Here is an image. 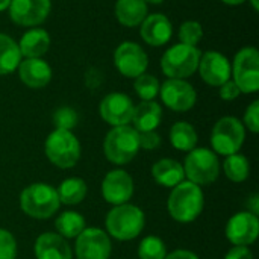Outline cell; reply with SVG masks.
<instances>
[{
  "label": "cell",
  "mask_w": 259,
  "mask_h": 259,
  "mask_svg": "<svg viewBox=\"0 0 259 259\" xmlns=\"http://www.w3.org/2000/svg\"><path fill=\"white\" fill-rule=\"evenodd\" d=\"M162 120V108L155 100L141 102L138 106L134 108L132 114V124L137 132H150L155 131Z\"/></svg>",
  "instance_id": "44dd1931"
},
{
  "label": "cell",
  "mask_w": 259,
  "mask_h": 259,
  "mask_svg": "<svg viewBox=\"0 0 259 259\" xmlns=\"http://www.w3.org/2000/svg\"><path fill=\"white\" fill-rule=\"evenodd\" d=\"M140 26L141 38L153 47L167 44L173 35V26L164 14H150Z\"/></svg>",
  "instance_id": "ac0fdd59"
},
{
  "label": "cell",
  "mask_w": 259,
  "mask_h": 259,
  "mask_svg": "<svg viewBox=\"0 0 259 259\" xmlns=\"http://www.w3.org/2000/svg\"><path fill=\"white\" fill-rule=\"evenodd\" d=\"M49 47L50 35L47 33V30L41 27H33L27 30L18 42L20 53L24 58H41L42 55L47 53Z\"/></svg>",
  "instance_id": "603a6c76"
},
{
  "label": "cell",
  "mask_w": 259,
  "mask_h": 259,
  "mask_svg": "<svg viewBox=\"0 0 259 259\" xmlns=\"http://www.w3.org/2000/svg\"><path fill=\"white\" fill-rule=\"evenodd\" d=\"M247 206H249V209L252 211V214L258 215V212H259V196L258 194H253V196L250 197V200H249Z\"/></svg>",
  "instance_id": "60d3db41"
},
{
  "label": "cell",
  "mask_w": 259,
  "mask_h": 259,
  "mask_svg": "<svg viewBox=\"0 0 259 259\" xmlns=\"http://www.w3.org/2000/svg\"><path fill=\"white\" fill-rule=\"evenodd\" d=\"M152 176L158 185L167 187V188H175L176 185L185 181L182 164L170 158L156 161L152 167Z\"/></svg>",
  "instance_id": "7402d4cb"
},
{
  "label": "cell",
  "mask_w": 259,
  "mask_h": 259,
  "mask_svg": "<svg viewBox=\"0 0 259 259\" xmlns=\"http://www.w3.org/2000/svg\"><path fill=\"white\" fill-rule=\"evenodd\" d=\"M9 3H11V0H0V12L5 11V9H8L9 8Z\"/></svg>",
  "instance_id": "7bdbcfd3"
},
{
  "label": "cell",
  "mask_w": 259,
  "mask_h": 259,
  "mask_svg": "<svg viewBox=\"0 0 259 259\" xmlns=\"http://www.w3.org/2000/svg\"><path fill=\"white\" fill-rule=\"evenodd\" d=\"M55 228L62 238H76L85 229V219L74 211H65L55 220Z\"/></svg>",
  "instance_id": "83f0119b"
},
{
  "label": "cell",
  "mask_w": 259,
  "mask_h": 259,
  "mask_svg": "<svg viewBox=\"0 0 259 259\" xmlns=\"http://www.w3.org/2000/svg\"><path fill=\"white\" fill-rule=\"evenodd\" d=\"M105 223L108 235L118 241H131L143 232L146 215L138 206L124 203L114 206L108 212Z\"/></svg>",
  "instance_id": "7a4b0ae2"
},
{
  "label": "cell",
  "mask_w": 259,
  "mask_h": 259,
  "mask_svg": "<svg viewBox=\"0 0 259 259\" xmlns=\"http://www.w3.org/2000/svg\"><path fill=\"white\" fill-rule=\"evenodd\" d=\"M159 88H161L159 80L155 76H152V74L143 73L141 76L135 77L134 90L138 94V97H141L144 102L155 100V97L159 94Z\"/></svg>",
  "instance_id": "f546056e"
},
{
  "label": "cell",
  "mask_w": 259,
  "mask_h": 259,
  "mask_svg": "<svg viewBox=\"0 0 259 259\" xmlns=\"http://www.w3.org/2000/svg\"><path fill=\"white\" fill-rule=\"evenodd\" d=\"M223 3H226V5H231V6H237V5H241V3H244L246 0H222Z\"/></svg>",
  "instance_id": "b9f144b4"
},
{
  "label": "cell",
  "mask_w": 259,
  "mask_h": 259,
  "mask_svg": "<svg viewBox=\"0 0 259 259\" xmlns=\"http://www.w3.org/2000/svg\"><path fill=\"white\" fill-rule=\"evenodd\" d=\"M18 76L29 88H44L52 80V68L41 58H26L18 65Z\"/></svg>",
  "instance_id": "d6986e66"
},
{
  "label": "cell",
  "mask_w": 259,
  "mask_h": 259,
  "mask_svg": "<svg viewBox=\"0 0 259 259\" xmlns=\"http://www.w3.org/2000/svg\"><path fill=\"white\" fill-rule=\"evenodd\" d=\"M74 250L77 259H109L112 246L106 232L99 228H85L76 237Z\"/></svg>",
  "instance_id": "7c38bea8"
},
{
  "label": "cell",
  "mask_w": 259,
  "mask_h": 259,
  "mask_svg": "<svg viewBox=\"0 0 259 259\" xmlns=\"http://www.w3.org/2000/svg\"><path fill=\"white\" fill-rule=\"evenodd\" d=\"M244 126L252 134H258L259 131V102L255 100L249 105V108L244 112Z\"/></svg>",
  "instance_id": "e575fe53"
},
{
  "label": "cell",
  "mask_w": 259,
  "mask_h": 259,
  "mask_svg": "<svg viewBox=\"0 0 259 259\" xmlns=\"http://www.w3.org/2000/svg\"><path fill=\"white\" fill-rule=\"evenodd\" d=\"M202 53L197 47L176 44L170 47L161 58L162 73L168 79H187L197 71Z\"/></svg>",
  "instance_id": "8992f818"
},
{
  "label": "cell",
  "mask_w": 259,
  "mask_h": 259,
  "mask_svg": "<svg viewBox=\"0 0 259 259\" xmlns=\"http://www.w3.org/2000/svg\"><path fill=\"white\" fill-rule=\"evenodd\" d=\"M15 256L17 241L14 235L6 229H0V259H15Z\"/></svg>",
  "instance_id": "836d02e7"
},
{
  "label": "cell",
  "mask_w": 259,
  "mask_h": 259,
  "mask_svg": "<svg viewBox=\"0 0 259 259\" xmlns=\"http://www.w3.org/2000/svg\"><path fill=\"white\" fill-rule=\"evenodd\" d=\"M134 194V181L124 170L109 171L102 182V196L103 199L114 205H124L131 200Z\"/></svg>",
  "instance_id": "2e32d148"
},
{
  "label": "cell",
  "mask_w": 259,
  "mask_h": 259,
  "mask_svg": "<svg viewBox=\"0 0 259 259\" xmlns=\"http://www.w3.org/2000/svg\"><path fill=\"white\" fill-rule=\"evenodd\" d=\"M36 259H71V249L59 234L46 232L35 241Z\"/></svg>",
  "instance_id": "ffe728a7"
},
{
  "label": "cell",
  "mask_w": 259,
  "mask_h": 259,
  "mask_svg": "<svg viewBox=\"0 0 259 259\" xmlns=\"http://www.w3.org/2000/svg\"><path fill=\"white\" fill-rule=\"evenodd\" d=\"M114 64L124 77L135 79L146 73L149 67V58L140 44L124 41L114 52Z\"/></svg>",
  "instance_id": "30bf717a"
},
{
  "label": "cell",
  "mask_w": 259,
  "mask_h": 259,
  "mask_svg": "<svg viewBox=\"0 0 259 259\" xmlns=\"http://www.w3.org/2000/svg\"><path fill=\"white\" fill-rule=\"evenodd\" d=\"M115 17L126 27H137L147 17V3L144 0H117Z\"/></svg>",
  "instance_id": "cb8c5ba5"
},
{
  "label": "cell",
  "mask_w": 259,
  "mask_h": 259,
  "mask_svg": "<svg viewBox=\"0 0 259 259\" xmlns=\"http://www.w3.org/2000/svg\"><path fill=\"white\" fill-rule=\"evenodd\" d=\"M138 140H140V149L144 150H155L161 146V137L155 131L138 132Z\"/></svg>",
  "instance_id": "d590c367"
},
{
  "label": "cell",
  "mask_w": 259,
  "mask_h": 259,
  "mask_svg": "<svg viewBox=\"0 0 259 259\" xmlns=\"http://www.w3.org/2000/svg\"><path fill=\"white\" fill-rule=\"evenodd\" d=\"M18 44L6 33L0 32V74H11L21 62Z\"/></svg>",
  "instance_id": "d4e9b609"
},
{
  "label": "cell",
  "mask_w": 259,
  "mask_h": 259,
  "mask_svg": "<svg viewBox=\"0 0 259 259\" xmlns=\"http://www.w3.org/2000/svg\"><path fill=\"white\" fill-rule=\"evenodd\" d=\"M59 202L64 205H77L80 203L88 193V187L83 179L79 178H68L61 182L59 188L56 190Z\"/></svg>",
  "instance_id": "4316f807"
},
{
  "label": "cell",
  "mask_w": 259,
  "mask_h": 259,
  "mask_svg": "<svg viewBox=\"0 0 259 259\" xmlns=\"http://www.w3.org/2000/svg\"><path fill=\"white\" fill-rule=\"evenodd\" d=\"M259 235L258 215L250 211L232 215L226 225V237L234 246H250Z\"/></svg>",
  "instance_id": "9a60e30c"
},
{
  "label": "cell",
  "mask_w": 259,
  "mask_h": 259,
  "mask_svg": "<svg viewBox=\"0 0 259 259\" xmlns=\"http://www.w3.org/2000/svg\"><path fill=\"white\" fill-rule=\"evenodd\" d=\"M103 150L108 161L115 165L131 162L140 150L138 132L127 124L112 127L105 138Z\"/></svg>",
  "instance_id": "277c9868"
},
{
  "label": "cell",
  "mask_w": 259,
  "mask_h": 259,
  "mask_svg": "<svg viewBox=\"0 0 259 259\" xmlns=\"http://www.w3.org/2000/svg\"><path fill=\"white\" fill-rule=\"evenodd\" d=\"M134 102L129 96L123 93H111L103 97L99 105L100 117L111 126H126L132 120L134 114Z\"/></svg>",
  "instance_id": "5bb4252c"
},
{
  "label": "cell",
  "mask_w": 259,
  "mask_h": 259,
  "mask_svg": "<svg viewBox=\"0 0 259 259\" xmlns=\"http://www.w3.org/2000/svg\"><path fill=\"white\" fill-rule=\"evenodd\" d=\"M164 259H199V256L190 250H175V252L165 255Z\"/></svg>",
  "instance_id": "ab89813d"
},
{
  "label": "cell",
  "mask_w": 259,
  "mask_h": 259,
  "mask_svg": "<svg viewBox=\"0 0 259 259\" xmlns=\"http://www.w3.org/2000/svg\"><path fill=\"white\" fill-rule=\"evenodd\" d=\"M103 80V74L97 70V68H88L85 73V82L88 88H97Z\"/></svg>",
  "instance_id": "f35d334b"
},
{
  "label": "cell",
  "mask_w": 259,
  "mask_h": 259,
  "mask_svg": "<svg viewBox=\"0 0 259 259\" xmlns=\"http://www.w3.org/2000/svg\"><path fill=\"white\" fill-rule=\"evenodd\" d=\"M202 79L211 87H222L231 79V64L220 52H206L200 56L197 67Z\"/></svg>",
  "instance_id": "e0dca14e"
},
{
  "label": "cell",
  "mask_w": 259,
  "mask_h": 259,
  "mask_svg": "<svg viewBox=\"0 0 259 259\" xmlns=\"http://www.w3.org/2000/svg\"><path fill=\"white\" fill-rule=\"evenodd\" d=\"M53 123H55L56 129L71 131L77 124V114L74 109H71L68 106H62L53 114Z\"/></svg>",
  "instance_id": "d6a6232c"
},
{
  "label": "cell",
  "mask_w": 259,
  "mask_h": 259,
  "mask_svg": "<svg viewBox=\"0 0 259 259\" xmlns=\"http://www.w3.org/2000/svg\"><path fill=\"white\" fill-rule=\"evenodd\" d=\"M20 206L26 215L38 220H46L59 209L61 202L56 190L52 185L36 182L21 191Z\"/></svg>",
  "instance_id": "3957f363"
},
{
  "label": "cell",
  "mask_w": 259,
  "mask_h": 259,
  "mask_svg": "<svg viewBox=\"0 0 259 259\" xmlns=\"http://www.w3.org/2000/svg\"><path fill=\"white\" fill-rule=\"evenodd\" d=\"M50 0H11L9 17L18 26L35 27L50 14Z\"/></svg>",
  "instance_id": "4fadbf2b"
},
{
  "label": "cell",
  "mask_w": 259,
  "mask_h": 259,
  "mask_svg": "<svg viewBox=\"0 0 259 259\" xmlns=\"http://www.w3.org/2000/svg\"><path fill=\"white\" fill-rule=\"evenodd\" d=\"M162 103L176 112H187L190 111L197 100V93L191 83L185 79H168L165 80L161 88L159 94Z\"/></svg>",
  "instance_id": "8fae6325"
},
{
  "label": "cell",
  "mask_w": 259,
  "mask_h": 259,
  "mask_svg": "<svg viewBox=\"0 0 259 259\" xmlns=\"http://www.w3.org/2000/svg\"><path fill=\"white\" fill-rule=\"evenodd\" d=\"M170 143L176 150L190 152L197 146V132L187 121H178L170 129Z\"/></svg>",
  "instance_id": "484cf974"
},
{
  "label": "cell",
  "mask_w": 259,
  "mask_h": 259,
  "mask_svg": "<svg viewBox=\"0 0 259 259\" xmlns=\"http://www.w3.org/2000/svg\"><path fill=\"white\" fill-rule=\"evenodd\" d=\"M146 3H152V5H159V3H162L164 0H144Z\"/></svg>",
  "instance_id": "f6af8a7d"
},
{
  "label": "cell",
  "mask_w": 259,
  "mask_h": 259,
  "mask_svg": "<svg viewBox=\"0 0 259 259\" xmlns=\"http://www.w3.org/2000/svg\"><path fill=\"white\" fill-rule=\"evenodd\" d=\"M231 76L241 93L252 94L259 90V52L255 47H243L234 58Z\"/></svg>",
  "instance_id": "9c48e42d"
},
{
  "label": "cell",
  "mask_w": 259,
  "mask_h": 259,
  "mask_svg": "<svg viewBox=\"0 0 259 259\" xmlns=\"http://www.w3.org/2000/svg\"><path fill=\"white\" fill-rule=\"evenodd\" d=\"M223 171L226 175V178L232 182H244L249 175H250V164L249 159L244 155L240 153H234L229 155L225 162H223Z\"/></svg>",
  "instance_id": "f1b7e54d"
},
{
  "label": "cell",
  "mask_w": 259,
  "mask_h": 259,
  "mask_svg": "<svg viewBox=\"0 0 259 259\" xmlns=\"http://www.w3.org/2000/svg\"><path fill=\"white\" fill-rule=\"evenodd\" d=\"M250 3H252V8H253L255 11H258V9H259V0H250Z\"/></svg>",
  "instance_id": "ee69618b"
},
{
  "label": "cell",
  "mask_w": 259,
  "mask_h": 259,
  "mask_svg": "<svg viewBox=\"0 0 259 259\" xmlns=\"http://www.w3.org/2000/svg\"><path fill=\"white\" fill-rule=\"evenodd\" d=\"M46 156L59 168H71L80 158V143L71 131L55 129L44 144Z\"/></svg>",
  "instance_id": "5b68a950"
},
{
  "label": "cell",
  "mask_w": 259,
  "mask_h": 259,
  "mask_svg": "<svg viewBox=\"0 0 259 259\" xmlns=\"http://www.w3.org/2000/svg\"><path fill=\"white\" fill-rule=\"evenodd\" d=\"M165 255H167V249L164 241L155 235H149L143 238L138 246L140 259H164Z\"/></svg>",
  "instance_id": "4dcf8cb0"
},
{
  "label": "cell",
  "mask_w": 259,
  "mask_h": 259,
  "mask_svg": "<svg viewBox=\"0 0 259 259\" xmlns=\"http://www.w3.org/2000/svg\"><path fill=\"white\" fill-rule=\"evenodd\" d=\"M182 167L185 178H188V181L196 185L212 184L220 175L219 158L212 150L206 147H196L190 150Z\"/></svg>",
  "instance_id": "52a82bcc"
},
{
  "label": "cell",
  "mask_w": 259,
  "mask_h": 259,
  "mask_svg": "<svg viewBox=\"0 0 259 259\" xmlns=\"http://www.w3.org/2000/svg\"><path fill=\"white\" fill-rule=\"evenodd\" d=\"M225 259H253V253L246 246H235L226 253Z\"/></svg>",
  "instance_id": "74e56055"
},
{
  "label": "cell",
  "mask_w": 259,
  "mask_h": 259,
  "mask_svg": "<svg viewBox=\"0 0 259 259\" xmlns=\"http://www.w3.org/2000/svg\"><path fill=\"white\" fill-rule=\"evenodd\" d=\"M202 36H203V29L199 21L188 20L184 21L179 27V39L182 44L196 47L202 41Z\"/></svg>",
  "instance_id": "1f68e13d"
},
{
  "label": "cell",
  "mask_w": 259,
  "mask_h": 259,
  "mask_svg": "<svg viewBox=\"0 0 259 259\" xmlns=\"http://www.w3.org/2000/svg\"><path fill=\"white\" fill-rule=\"evenodd\" d=\"M203 205L205 199L202 188L190 181H184L175 188H171L167 202L168 214L173 220L179 223L194 222L202 214Z\"/></svg>",
  "instance_id": "6da1fadb"
},
{
  "label": "cell",
  "mask_w": 259,
  "mask_h": 259,
  "mask_svg": "<svg viewBox=\"0 0 259 259\" xmlns=\"http://www.w3.org/2000/svg\"><path fill=\"white\" fill-rule=\"evenodd\" d=\"M244 137H246L244 124L238 118L223 117L212 127V134H211L212 150L225 156L238 153V150L244 143Z\"/></svg>",
  "instance_id": "ba28073f"
},
{
  "label": "cell",
  "mask_w": 259,
  "mask_h": 259,
  "mask_svg": "<svg viewBox=\"0 0 259 259\" xmlns=\"http://www.w3.org/2000/svg\"><path fill=\"white\" fill-rule=\"evenodd\" d=\"M240 94H241L240 88H238V87L235 85V82L231 80V79H229L226 83H223V85L220 87V97H222L223 100H228V102L235 100Z\"/></svg>",
  "instance_id": "8d00e7d4"
}]
</instances>
